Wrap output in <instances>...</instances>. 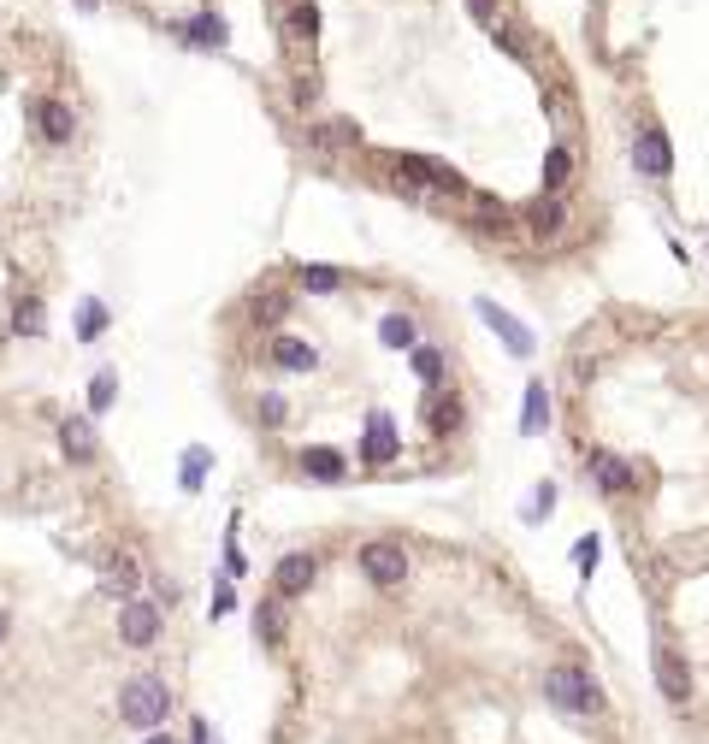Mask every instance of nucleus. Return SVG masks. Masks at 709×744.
Segmentation results:
<instances>
[{
	"label": "nucleus",
	"mask_w": 709,
	"mask_h": 744,
	"mask_svg": "<svg viewBox=\"0 0 709 744\" xmlns=\"http://www.w3.org/2000/svg\"><path fill=\"white\" fill-rule=\"evenodd\" d=\"M361 573H367V585H379V591H396L402 579H408V550L396 544V538H373V544H361Z\"/></svg>",
	"instance_id": "obj_4"
},
{
	"label": "nucleus",
	"mask_w": 709,
	"mask_h": 744,
	"mask_svg": "<svg viewBox=\"0 0 709 744\" xmlns=\"http://www.w3.org/2000/svg\"><path fill=\"white\" fill-rule=\"evenodd\" d=\"M113 396H119V367H101L95 378H89V414H107Z\"/></svg>",
	"instance_id": "obj_25"
},
{
	"label": "nucleus",
	"mask_w": 709,
	"mask_h": 744,
	"mask_svg": "<svg viewBox=\"0 0 709 744\" xmlns=\"http://www.w3.org/2000/svg\"><path fill=\"white\" fill-rule=\"evenodd\" d=\"M30 119L42 124V142H54V148H65V142L77 136V119H71V107H65V101L36 95V101H30Z\"/></svg>",
	"instance_id": "obj_13"
},
{
	"label": "nucleus",
	"mask_w": 709,
	"mask_h": 744,
	"mask_svg": "<svg viewBox=\"0 0 709 744\" xmlns=\"http://www.w3.org/2000/svg\"><path fill=\"white\" fill-rule=\"evenodd\" d=\"M160 626H166L160 597H125V603H119V644H125V650H148V644L160 638Z\"/></svg>",
	"instance_id": "obj_3"
},
{
	"label": "nucleus",
	"mask_w": 709,
	"mask_h": 744,
	"mask_svg": "<svg viewBox=\"0 0 709 744\" xmlns=\"http://www.w3.org/2000/svg\"><path fill=\"white\" fill-rule=\"evenodd\" d=\"M597 561H603V544L585 532L580 544H574V573H580V579H591V573H597Z\"/></svg>",
	"instance_id": "obj_32"
},
{
	"label": "nucleus",
	"mask_w": 709,
	"mask_h": 744,
	"mask_svg": "<svg viewBox=\"0 0 709 744\" xmlns=\"http://www.w3.org/2000/svg\"><path fill=\"white\" fill-rule=\"evenodd\" d=\"M12 331H18V337H42V331H48V308H42L36 296H24V302L12 308Z\"/></svg>",
	"instance_id": "obj_24"
},
{
	"label": "nucleus",
	"mask_w": 709,
	"mask_h": 744,
	"mask_svg": "<svg viewBox=\"0 0 709 744\" xmlns=\"http://www.w3.org/2000/svg\"><path fill=\"white\" fill-rule=\"evenodd\" d=\"M190 739H195V744H213V733H207V721H195V727H190Z\"/></svg>",
	"instance_id": "obj_38"
},
{
	"label": "nucleus",
	"mask_w": 709,
	"mask_h": 744,
	"mask_svg": "<svg viewBox=\"0 0 709 744\" xmlns=\"http://www.w3.org/2000/svg\"><path fill=\"white\" fill-rule=\"evenodd\" d=\"M473 308H479V319H485V325H491V331H497V337H503V343H509V355H520V361H526V355H532V331H526V325H520L515 313H503V308H497V302H485V296H479V302H473Z\"/></svg>",
	"instance_id": "obj_14"
},
{
	"label": "nucleus",
	"mask_w": 709,
	"mask_h": 744,
	"mask_svg": "<svg viewBox=\"0 0 709 744\" xmlns=\"http://www.w3.org/2000/svg\"><path fill=\"white\" fill-rule=\"evenodd\" d=\"M207 467H213V455H207V449H201V443H190V449H184V473H178V479H184V491H201V479H207Z\"/></svg>",
	"instance_id": "obj_28"
},
{
	"label": "nucleus",
	"mask_w": 709,
	"mask_h": 744,
	"mask_svg": "<svg viewBox=\"0 0 709 744\" xmlns=\"http://www.w3.org/2000/svg\"><path fill=\"white\" fill-rule=\"evenodd\" d=\"M379 343H385V349H420V325H414L408 313H385V319H379Z\"/></svg>",
	"instance_id": "obj_21"
},
{
	"label": "nucleus",
	"mask_w": 709,
	"mask_h": 744,
	"mask_svg": "<svg viewBox=\"0 0 709 744\" xmlns=\"http://www.w3.org/2000/svg\"><path fill=\"white\" fill-rule=\"evenodd\" d=\"M255 638H260V650H278L284 644V609H278V597L255 603Z\"/></svg>",
	"instance_id": "obj_20"
},
{
	"label": "nucleus",
	"mask_w": 709,
	"mask_h": 744,
	"mask_svg": "<svg viewBox=\"0 0 709 744\" xmlns=\"http://www.w3.org/2000/svg\"><path fill=\"white\" fill-rule=\"evenodd\" d=\"M296 467H302L308 479H320V485H343V479H349V455L331 449V443H308V449H296Z\"/></svg>",
	"instance_id": "obj_10"
},
{
	"label": "nucleus",
	"mask_w": 709,
	"mask_h": 744,
	"mask_svg": "<svg viewBox=\"0 0 709 744\" xmlns=\"http://www.w3.org/2000/svg\"><path fill=\"white\" fill-rule=\"evenodd\" d=\"M314 30H320V12H314V0H296V36H308V42H314Z\"/></svg>",
	"instance_id": "obj_35"
},
{
	"label": "nucleus",
	"mask_w": 709,
	"mask_h": 744,
	"mask_svg": "<svg viewBox=\"0 0 709 744\" xmlns=\"http://www.w3.org/2000/svg\"><path fill=\"white\" fill-rule=\"evenodd\" d=\"M119 721L136 727V733H160L166 727V715H172V685L160 680V674H136V680L119 685Z\"/></svg>",
	"instance_id": "obj_2"
},
{
	"label": "nucleus",
	"mask_w": 709,
	"mask_h": 744,
	"mask_svg": "<svg viewBox=\"0 0 709 744\" xmlns=\"http://www.w3.org/2000/svg\"><path fill=\"white\" fill-rule=\"evenodd\" d=\"M544 426H550V390H544V378H532L526 402H520V437H538Z\"/></svg>",
	"instance_id": "obj_17"
},
{
	"label": "nucleus",
	"mask_w": 709,
	"mask_h": 744,
	"mask_svg": "<svg viewBox=\"0 0 709 744\" xmlns=\"http://www.w3.org/2000/svg\"><path fill=\"white\" fill-rule=\"evenodd\" d=\"M231 603H237V597H231V585H219V591H213V603H207V615L225 620V615H231Z\"/></svg>",
	"instance_id": "obj_36"
},
{
	"label": "nucleus",
	"mask_w": 709,
	"mask_h": 744,
	"mask_svg": "<svg viewBox=\"0 0 709 744\" xmlns=\"http://www.w3.org/2000/svg\"><path fill=\"white\" fill-rule=\"evenodd\" d=\"M633 166H639V178H650V184H668V178H674V142H668L662 124H639V136H633Z\"/></svg>",
	"instance_id": "obj_5"
},
{
	"label": "nucleus",
	"mask_w": 709,
	"mask_h": 744,
	"mask_svg": "<svg viewBox=\"0 0 709 744\" xmlns=\"http://www.w3.org/2000/svg\"><path fill=\"white\" fill-rule=\"evenodd\" d=\"M550 508H556V485H538V491L526 496V508H520V520H550Z\"/></svg>",
	"instance_id": "obj_33"
},
{
	"label": "nucleus",
	"mask_w": 709,
	"mask_h": 744,
	"mask_svg": "<svg viewBox=\"0 0 709 744\" xmlns=\"http://www.w3.org/2000/svg\"><path fill=\"white\" fill-rule=\"evenodd\" d=\"M60 449L71 467H89L95 461V414H65L60 420Z\"/></svg>",
	"instance_id": "obj_11"
},
{
	"label": "nucleus",
	"mask_w": 709,
	"mask_h": 744,
	"mask_svg": "<svg viewBox=\"0 0 709 744\" xmlns=\"http://www.w3.org/2000/svg\"><path fill=\"white\" fill-rule=\"evenodd\" d=\"M396 172H408L414 184H432V189H450V195H461V172L455 166H438V160H426V154H396Z\"/></svg>",
	"instance_id": "obj_15"
},
{
	"label": "nucleus",
	"mask_w": 709,
	"mask_h": 744,
	"mask_svg": "<svg viewBox=\"0 0 709 744\" xmlns=\"http://www.w3.org/2000/svg\"><path fill=\"white\" fill-rule=\"evenodd\" d=\"M544 697H550V709H562L574 721L603 715V685L591 680V668H580V662H550L544 668Z\"/></svg>",
	"instance_id": "obj_1"
},
{
	"label": "nucleus",
	"mask_w": 709,
	"mask_h": 744,
	"mask_svg": "<svg viewBox=\"0 0 709 744\" xmlns=\"http://www.w3.org/2000/svg\"><path fill=\"white\" fill-rule=\"evenodd\" d=\"M142 744H172V733H142Z\"/></svg>",
	"instance_id": "obj_40"
},
{
	"label": "nucleus",
	"mask_w": 709,
	"mask_h": 744,
	"mask_svg": "<svg viewBox=\"0 0 709 744\" xmlns=\"http://www.w3.org/2000/svg\"><path fill=\"white\" fill-rule=\"evenodd\" d=\"M568 172H574V148L568 142H550V154H544V195H562Z\"/></svg>",
	"instance_id": "obj_19"
},
{
	"label": "nucleus",
	"mask_w": 709,
	"mask_h": 744,
	"mask_svg": "<svg viewBox=\"0 0 709 744\" xmlns=\"http://www.w3.org/2000/svg\"><path fill=\"white\" fill-rule=\"evenodd\" d=\"M190 42H195V48H225V18H219V12L190 18Z\"/></svg>",
	"instance_id": "obj_27"
},
{
	"label": "nucleus",
	"mask_w": 709,
	"mask_h": 744,
	"mask_svg": "<svg viewBox=\"0 0 709 744\" xmlns=\"http://www.w3.org/2000/svg\"><path fill=\"white\" fill-rule=\"evenodd\" d=\"M414 372H420V384H432V390H438V384H444V349H432V343H426V349H414Z\"/></svg>",
	"instance_id": "obj_29"
},
{
	"label": "nucleus",
	"mask_w": 709,
	"mask_h": 744,
	"mask_svg": "<svg viewBox=\"0 0 709 744\" xmlns=\"http://www.w3.org/2000/svg\"><path fill=\"white\" fill-rule=\"evenodd\" d=\"M255 313H266L260 325H278V319L290 313V296H284V290H266V296H260V302H255Z\"/></svg>",
	"instance_id": "obj_34"
},
{
	"label": "nucleus",
	"mask_w": 709,
	"mask_h": 744,
	"mask_svg": "<svg viewBox=\"0 0 709 744\" xmlns=\"http://www.w3.org/2000/svg\"><path fill=\"white\" fill-rule=\"evenodd\" d=\"M650 668H656V691H662V697H668L674 709H686V703H692V668H686V656H680V650L656 644Z\"/></svg>",
	"instance_id": "obj_7"
},
{
	"label": "nucleus",
	"mask_w": 709,
	"mask_h": 744,
	"mask_svg": "<svg viewBox=\"0 0 709 744\" xmlns=\"http://www.w3.org/2000/svg\"><path fill=\"white\" fill-rule=\"evenodd\" d=\"M266 361H272L278 372H314L320 367V349L302 343V337H290V331H278V337L266 343Z\"/></svg>",
	"instance_id": "obj_12"
},
{
	"label": "nucleus",
	"mask_w": 709,
	"mask_h": 744,
	"mask_svg": "<svg viewBox=\"0 0 709 744\" xmlns=\"http://www.w3.org/2000/svg\"><path fill=\"white\" fill-rule=\"evenodd\" d=\"M314 579H320V561L308 556V550H290V556H278V567H272V597H278V603L308 597Z\"/></svg>",
	"instance_id": "obj_6"
},
{
	"label": "nucleus",
	"mask_w": 709,
	"mask_h": 744,
	"mask_svg": "<svg viewBox=\"0 0 709 744\" xmlns=\"http://www.w3.org/2000/svg\"><path fill=\"white\" fill-rule=\"evenodd\" d=\"M314 142H325V148H361V130L355 124H325V130H314Z\"/></svg>",
	"instance_id": "obj_31"
},
{
	"label": "nucleus",
	"mask_w": 709,
	"mask_h": 744,
	"mask_svg": "<svg viewBox=\"0 0 709 744\" xmlns=\"http://www.w3.org/2000/svg\"><path fill=\"white\" fill-rule=\"evenodd\" d=\"M526 219H532V237H556V231L568 225V201H562V195H538V207H532Z\"/></svg>",
	"instance_id": "obj_18"
},
{
	"label": "nucleus",
	"mask_w": 709,
	"mask_h": 744,
	"mask_svg": "<svg viewBox=\"0 0 709 744\" xmlns=\"http://www.w3.org/2000/svg\"><path fill=\"white\" fill-rule=\"evenodd\" d=\"M101 585H107V597H136V585H142V567H136V556L130 550H113L107 556V567H101Z\"/></svg>",
	"instance_id": "obj_16"
},
{
	"label": "nucleus",
	"mask_w": 709,
	"mask_h": 744,
	"mask_svg": "<svg viewBox=\"0 0 709 744\" xmlns=\"http://www.w3.org/2000/svg\"><path fill=\"white\" fill-rule=\"evenodd\" d=\"M296 284L314 296H331V290H343V272L337 266H296Z\"/></svg>",
	"instance_id": "obj_26"
},
{
	"label": "nucleus",
	"mask_w": 709,
	"mask_h": 744,
	"mask_svg": "<svg viewBox=\"0 0 709 744\" xmlns=\"http://www.w3.org/2000/svg\"><path fill=\"white\" fill-rule=\"evenodd\" d=\"M284 420H290V402H284V396H260V402H255V426L278 432Z\"/></svg>",
	"instance_id": "obj_30"
},
{
	"label": "nucleus",
	"mask_w": 709,
	"mask_h": 744,
	"mask_svg": "<svg viewBox=\"0 0 709 744\" xmlns=\"http://www.w3.org/2000/svg\"><path fill=\"white\" fill-rule=\"evenodd\" d=\"M402 455V432H396V420H390L385 408H373L367 414V432H361V461L367 467H390Z\"/></svg>",
	"instance_id": "obj_8"
},
{
	"label": "nucleus",
	"mask_w": 709,
	"mask_h": 744,
	"mask_svg": "<svg viewBox=\"0 0 709 744\" xmlns=\"http://www.w3.org/2000/svg\"><path fill=\"white\" fill-rule=\"evenodd\" d=\"M467 6H473V18H479V24H497V12H491V0H467Z\"/></svg>",
	"instance_id": "obj_37"
},
{
	"label": "nucleus",
	"mask_w": 709,
	"mask_h": 744,
	"mask_svg": "<svg viewBox=\"0 0 709 744\" xmlns=\"http://www.w3.org/2000/svg\"><path fill=\"white\" fill-rule=\"evenodd\" d=\"M426 426H432V437H444L461 426V402H455V390L444 396V390H432V402H426Z\"/></svg>",
	"instance_id": "obj_22"
},
{
	"label": "nucleus",
	"mask_w": 709,
	"mask_h": 744,
	"mask_svg": "<svg viewBox=\"0 0 709 744\" xmlns=\"http://www.w3.org/2000/svg\"><path fill=\"white\" fill-rule=\"evenodd\" d=\"M6 638H12V615H6V609H0V644H6Z\"/></svg>",
	"instance_id": "obj_39"
},
{
	"label": "nucleus",
	"mask_w": 709,
	"mask_h": 744,
	"mask_svg": "<svg viewBox=\"0 0 709 744\" xmlns=\"http://www.w3.org/2000/svg\"><path fill=\"white\" fill-rule=\"evenodd\" d=\"M107 325H113V319H107V302H101V296H83V308H77V337L95 343Z\"/></svg>",
	"instance_id": "obj_23"
},
{
	"label": "nucleus",
	"mask_w": 709,
	"mask_h": 744,
	"mask_svg": "<svg viewBox=\"0 0 709 744\" xmlns=\"http://www.w3.org/2000/svg\"><path fill=\"white\" fill-rule=\"evenodd\" d=\"M591 479H597V491H603V496L639 491V467H633V461H621L615 449H591Z\"/></svg>",
	"instance_id": "obj_9"
}]
</instances>
